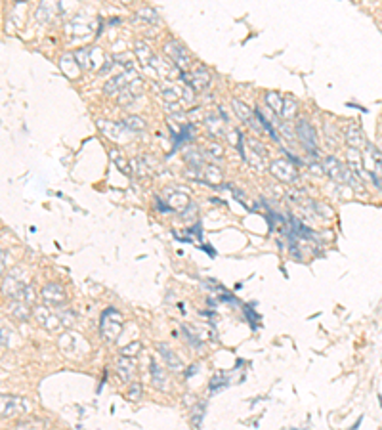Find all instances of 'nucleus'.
Masks as SVG:
<instances>
[{"mask_svg":"<svg viewBox=\"0 0 382 430\" xmlns=\"http://www.w3.org/2000/svg\"><path fill=\"white\" fill-rule=\"evenodd\" d=\"M323 169H325V172L335 180V182H338V184H346V186H352V187H355V189H359V191H363L361 180L357 182L355 172H353L348 165H344L342 161H338V159H335V157H325Z\"/></svg>","mask_w":382,"mask_h":430,"instance_id":"1","label":"nucleus"},{"mask_svg":"<svg viewBox=\"0 0 382 430\" xmlns=\"http://www.w3.org/2000/svg\"><path fill=\"white\" fill-rule=\"evenodd\" d=\"M122 331V315L115 308H107L100 319V333L107 343H115Z\"/></svg>","mask_w":382,"mask_h":430,"instance_id":"2","label":"nucleus"},{"mask_svg":"<svg viewBox=\"0 0 382 430\" xmlns=\"http://www.w3.org/2000/svg\"><path fill=\"white\" fill-rule=\"evenodd\" d=\"M296 136H298L300 143L309 151V155H317V134L308 121L296 123Z\"/></svg>","mask_w":382,"mask_h":430,"instance_id":"3","label":"nucleus"},{"mask_svg":"<svg viewBox=\"0 0 382 430\" xmlns=\"http://www.w3.org/2000/svg\"><path fill=\"white\" fill-rule=\"evenodd\" d=\"M269 172H271L277 180L287 182V184H294V182L298 180V171L294 169L291 163H287L285 159H277V161H273L271 167H269Z\"/></svg>","mask_w":382,"mask_h":430,"instance_id":"4","label":"nucleus"},{"mask_svg":"<svg viewBox=\"0 0 382 430\" xmlns=\"http://www.w3.org/2000/svg\"><path fill=\"white\" fill-rule=\"evenodd\" d=\"M164 54L170 57L174 63H176V67L180 71H186L188 67L191 65V57L190 54L186 52V48L184 46H180L178 43H166L164 44Z\"/></svg>","mask_w":382,"mask_h":430,"instance_id":"5","label":"nucleus"},{"mask_svg":"<svg viewBox=\"0 0 382 430\" xmlns=\"http://www.w3.org/2000/svg\"><path fill=\"white\" fill-rule=\"evenodd\" d=\"M134 81V73L132 71H124L117 75V77H113V79H109L105 86H103V92L107 94V96H113V94H120L126 86L130 85Z\"/></svg>","mask_w":382,"mask_h":430,"instance_id":"6","label":"nucleus"},{"mask_svg":"<svg viewBox=\"0 0 382 430\" xmlns=\"http://www.w3.org/2000/svg\"><path fill=\"white\" fill-rule=\"evenodd\" d=\"M182 75L186 77V81H188V85L195 90V92H203L206 86L210 85V73L206 71L205 67H197L195 71L191 73L190 77L186 75V71H182Z\"/></svg>","mask_w":382,"mask_h":430,"instance_id":"7","label":"nucleus"},{"mask_svg":"<svg viewBox=\"0 0 382 430\" xmlns=\"http://www.w3.org/2000/svg\"><path fill=\"white\" fill-rule=\"evenodd\" d=\"M61 341L69 343V346H67V344H59V346H61V350H63L67 356H69V354L73 356L75 352H78V354L82 356V354H86V352H88V344L80 339V335H73V333H69V335L61 337Z\"/></svg>","mask_w":382,"mask_h":430,"instance_id":"8","label":"nucleus"},{"mask_svg":"<svg viewBox=\"0 0 382 430\" xmlns=\"http://www.w3.org/2000/svg\"><path fill=\"white\" fill-rule=\"evenodd\" d=\"M98 127L103 130V134H107L111 140H126V134H128V129L124 123H109V121H98Z\"/></svg>","mask_w":382,"mask_h":430,"instance_id":"9","label":"nucleus"},{"mask_svg":"<svg viewBox=\"0 0 382 430\" xmlns=\"http://www.w3.org/2000/svg\"><path fill=\"white\" fill-rule=\"evenodd\" d=\"M344 140L350 147H355V149H361L367 145V138L363 134V130L359 129L357 125H348L344 129Z\"/></svg>","mask_w":382,"mask_h":430,"instance_id":"10","label":"nucleus"},{"mask_svg":"<svg viewBox=\"0 0 382 430\" xmlns=\"http://www.w3.org/2000/svg\"><path fill=\"white\" fill-rule=\"evenodd\" d=\"M231 107H233L235 115L243 123H247V125L252 127L254 130H262V127H260V125L256 123V119L252 117V107H249L247 103H243L241 100H231Z\"/></svg>","mask_w":382,"mask_h":430,"instance_id":"11","label":"nucleus"},{"mask_svg":"<svg viewBox=\"0 0 382 430\" xmlns=\"http://www.w3.org/2000/svg\"><path fill=\"white\" fill-rule=\"evenodd\" d=\"M42 297H44V301L48 304H54V306H63L67 302V295L58 283H48L42 289Z\"/></svg>","mask_w":382,"mask_h":430,"instance_id":"12","label":"nucleus"},{"mask_svg":"<svg viewBox=\"0 0 382 430\" xmlns=\"http://www.w3.org/2000/svg\"><path fill=\"white\" fill-rule=\"evenodd\" d=\"M37 317H38V321H40V325L46 327L48 331H56L59 329V317L58 315H54V312H50V308L48 306H38L37 308Z\"/></svg>","mask_w":382,"mask_h":430,"instance_id":"13","label":"nucleus"},{"mask_svg":"<svg viewBox=\"0 0 382 430\" xmlns=\"http://www.w3.org/2000/svg\"><path fill=\"white\" fill-rule=\"evenodd\" d=\"M25 407V401L15 396H2V417H12L21 413Z\"/></svg>","mask_w":382,"mask_h":430,"instance_id":"14","label":"nucleus"},{"mask_svg":"<svg viewBox=\"0 0 382 430\" xmlns=\"http://www.w3.org/2000/svg\"><path fill=\"white\" fill-rule=\"evenodd\" d=\"M157 350H159L161 358L164 359L166 367H170L172 371H182V369H184V363H182V359L176 356V352H172V350H170V346H166V344H159V346H157Z\"/></svg>","mask_w":382,"mask_h":430,"instance_id":"15","label":"nucleus"},{"mask_svg":"<svg viewBox=\"0 0 382 430\" xmlns=\"http://www.w3.org/2000/svg\"><path fill=\"white\" fill-rule=\"evenodd\" d=\"M115 369H117L118 377H120L124 383H130L134 371H136V365H134V361L130 359V356H122V358L117 361Z\"/></svg>","mask_w":382,"mask_h":430,"instance_id":"16","label":"nucleus"},{"mask_svg":"<svg viewBox=\"0 0 382 430\" xmlns=\"http://www.w3.org/2000/svg\"><path fill=\"white\" fill-rule=\"evenodd\" d=\"M367 159H369V163H371V167H369L367 171L382 176V151L381 149H377L375 145L367 143Z\"/></svg>","mask_w":382,"mask_h":430,"instance_id":"17","label":"nucleus"},{"mask_svg":"<svg viewBox=\"0 0 382 430\" xmlns=\"http://www.w3.org/2000/svg\"><path fill=\"white\" fill-rule=\"evenodd\" d=\"M151 379H153V385L155 388H159L162 392H166L168 390V379H166V375L162 371L161 367L155 363V361H151Z\"/></svg>","mask_w":382,"mask_h":430,"instance_id":"18","label":"nucleus"},{"mask_svg":"<svg viewBox=\"0 0 382 430\" xmlns=\"http://www.w3.org/2000/svg\"><path fill=\"white\" fill-rule=\"evenodd\" d=\"M61 69L67 77L75 79L80 73V65H78V61H75V56H65L61 59Z\"/></svg>","mask_w":382,"mask_h":430,"instance_id":"19","label":"nucleus"},{"mask_svg":"<svg viewBox=\"0 0 382 430\" xmlns=\"http://www.w3.org/2000/svg\"><path fill=\"white\" fill-rule=\"evenodd\" d=\"M283 101H285V98L281 96L279 92H266V103H267V107H271L277 115L283 113Z\"/></svg>","mask_w":382,"mask_h":430,"instance_id":"20","label":"nucleus"},{"mask_svg":"<svg viewBox=\"0 0 382 430\" xmlns=\"http://www.w3.org/2000/svg\"><path fill=\"white\" fill-rule=\"evenodd\" d=\"M136 54H138V57L142 59V63L144 65H153L155 63V56H153V52L149 50V46L144 43H136Z\"/></svg>","mask_w":382,"mask_h":430,"instance_id":"21","label":"nucleus"},{"mask_svg":"<svg viewBox=\"0 0 382 430\" xmlns=\"http://www.w3.org/2000/svg\"><path fill=\"white\" fill-rule=\"evenodd\" d=\"M206 130L212 138H224V127H222V121L216 117H208L206 119Z\"/></svg>","mask_w":382,"mask_h":430,"instance_id":"22","label":"nucleus"},{"mask_svg":"<svg viewBox=\"0 0 382 430\" xmlns=\"http://www.w3.org/2000/svg\"><path fill=\"white\" fill-rule=\"evenodd\" d=\"M124 125H126V129L130 130V132H142V130H146V121H144L142 117H138V115L126 117V119H124Z\"/></svg>","mask_w":382,"mask_h":430,"instance_id":"23","label":"nucleus"},{"mask_svg":"<svg viewBox=\"0 0 382 430\" xmlns=\"http://www.w3.org/2000/svg\"><path fill=\"white\" fill-rule=\"evenodd\" d=\"M205 411H206V405L201 401V403H197L193 409H191V425L195 427V429H199L201 425H203V417H205Z\"/></svg>","mask_w":382,"mask_h":430,"instance_id":"24","label":"nucleus"},{"mask_svg":"<svg viewBox=\"0 0 382 430\" xmlns=\"http://www.w3.org/2000/svg\"><path fill=\"white\" fill-rule=\"evenodd\" d=\"M12 314H14L19 321H27L29 315H31V310H29V306H27V302L19 301L17 304H14V306H12Z\"/></svg>","mask_w":382,"mask_h":430,"instance_id":"25","label":"nucleus"},{"mask_svg":"<svg viewBox=\"0 0 382 430\" xmlns=\"http://www.w3.org/2000/svg\"><path fill=\"white\" fill-rule=\"evenodd\" d=\"M296 109H298V103H296V100H294L293 96H287L285 98V101H283V113H281V117H285V119H294V115H296Z\"/></svg>","mask_w":382,"mask_h":430,"instance_id":"26","label":"nucleus"},{"mask_svg":"<svg viewBox=\"0 0 382 430\" xmlns=\"http://www.w3.org/2000/svg\"><path fill=\"white\" fill-rule=\"evenodd\" d=\"M138 17L144 19L146 23H151V25H159V23H161V17L157 15V12H155L153 8H144V10H140V12H138Z\"/></svg>","mask_w":382,"mask_h":430,"instance_id":"27","label":"nucleus"},{"mask_svg":"<svg viewBox=\"0 0 382 430\" xmlns=\"http://www.w3.org/2000/svg\"><path fill=\"white\" fill-rule=\"evenodd\" d=\"M203 172H205V178H206L208 184H218V182L222 180L220 171H218L216 167H212V165H206L205 169H203Z\"/></svg>","mask_w":382,"mask_h":430,"instance_id":"28","label":"nucleus"},{"mask_svg":"<svg viewBox=\"0 0 382 430\" xmlns=\"http://www.w3.org/2000/svg\"><path fill=\"white\" fill-rule=\"evenodd\" d=\"M188 205H190V199H188L184 193H176V195H172V199H170V209H178L180 213H182Z\"/></svg>","mask_w":382,"mask_h":430,"instance_id":"29","label":"nucleus"},{"mask_svg":"<svg viewBox=\"0 0 382 430\" xmlns=\"http://www.w3.org/2000/svg\"><path fill=\"white\" fill-rule=\"evenodd\" d=\"M142 398V385L140 383H130V390H128V400L138 401Z\"/></svg>","mask_w":382,"mask_h":430,"instance_id":"30","label":"nucleus"},{"mask_svg":"<svg viewBox=\"0 0 382 430\" xmlns=\"http://www.w3.org/2000/svg\"><path fill=\"white\" fill-rule=\"evenodd\" d=\"M111 157H113V161L117 163L118 169L124 172V174H130V171H128V165H126V161L120 157V151H115V149H113V151H111Z\"/></svg>","mask_w":382,"mask_h":430,"instance_id":"31","label":"nucleus"},{"mask_svg":"<svg viewBox=\"0 0 382 430\" xmlns=\"http://www.w3.org/2000/svg\"><path fill=\"white\" fill-rule=\"evenodd\" d=\"M162 98L170 101H176L180 98V90L174 88V86H168V88H162Z\"/></svg>","mask_w":382,"mask_h":430,"instance_id":"32","label":"nucleus"},{"mask_svg":"<svg viewBox=\"0 0 382 430\" xmlns=\"http://www.w3.org/2000/svg\"><path fill=\"white\" fill-rule=\"evenodd\" d=\"M138 350H142V343H132V344H128V346H124V348L120 350V354H122V356H136Z\"/></svg>","mask_w":382,"mask_h":430,"instance_id":"33","label":"nucleus"},{"mask_svg":"<svg viewBox=\"0 0 382 430\" xmlns=\"http://www.w3.org/2000/svg\"><path fill=\"white\" fill-rule=\"evenodd\" d=\"M224 383H226V377H222V373H218V375H216V377L210 381V385H208V387H210V390H212V392H216V390H218L220 387H224Z\"/></svg>","mask_w":382,"mask_h":430,"instance_id":"34","label":"nucleus"},{"mask_svg":"<svg viewBox=\"0 0 382 430\" xmlns=\"http://www.w3.org/2000/svg\"><path fill=\"white\" fill-rule=\"evenodd\" d=\"M205 151H212V157H216V159L222 155V147H220V145H216V143H208Z\"/></svg>","mask_w":382,"mask_h":430,"instance_id":"35","label":"nucleus"},{"mask_svg":"<svg viewBox=\"0 0 382 430\" xmlns=\"http://www.w3.org/2000/svg\"><path fill=\"white\" fill-rule=\"evenodd\" d=\"M184 333H186V337H188V343L190 344H193V346H195V348H201V341H197V339H195V337H193V335H191L190 333V329H188V327H184Z\"/></svg>","mask_w":382,"mask_h":430,"instance_id":"36","label":"nucleus"},{"mask_svg":"<svg viewBox=\"0 0 382 430\" xmlns=\"http://www.w3.org/2000/svg\"><path fill=\"white\" fill-rule=\"evenodd\" d=\"M197 367H199V365H191V369H188V371H186V377L190 379L191 375H195V373H197Z\"/></svg>","mask_w":382,"mask_h":430,"instance_id":"37","label":"nucleus"},{"mask_svg":"<svg viewBox=\"0 0 382 430\" xmlns=\"http://www.w3.org/2000/svg\"><path fill=\"white\" fill-rule=\"evenodd\" d=\"M117 2H120V4H130L132 0H117Z\"/></svg>","mask_w":382,"mask_h":430,"instance_id":"38","label":"nucleus"},{"mask_svg":"<svg viewBox=\"0 0 382 430\" xmlns=\"http://www.w3.org/2000/svg\"><path fill=\"white\" fill-rule=\"evenodd\" d=\"M15 2H21V0H15Z\"/></svg>","mask_w":382,"mask_h":430,"instance_id":"39","label":"nucleus"},{"mask_svg":"<svg viewBox=\"0 0 382 430\" xmlns=\"http://www.w3.org/2000/svg\"><path fill=\"white\" fill-rule=\"evenodd\" d=\"M381 145H382V143H381Z\"/></svg>","mask_w":382,"mask_h":430,"instance_id":"40","label":"nucleus"}]
</instances>
